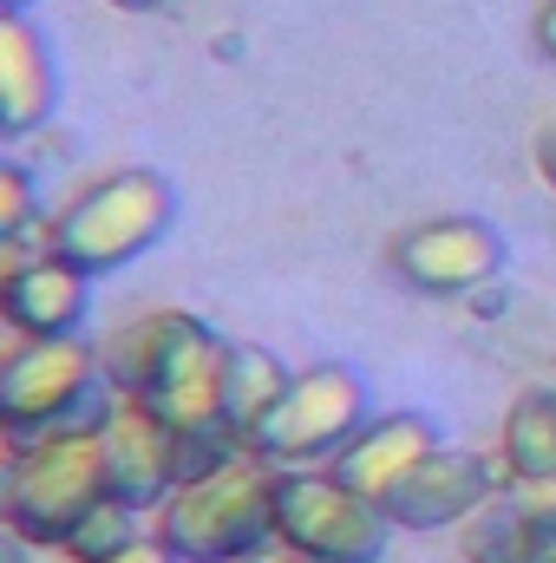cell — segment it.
Listing matches in <instances>:
<instances>
[{"mask_svg":"<svg viewBox=\"0 0 556 563\" xmlns=\"http://www.w3.org/2000/svg\"><path fill=\"white\" fill-rule=\"evenodd\" d=\"M119 407V387L105 374L99 341L66 334V341H33L13 334L0 361V432L7 452L46 445V439H86L105 432Z\"/></svg>","mask_w":556,"mask_h":563,"instance_id":"1","label":"cell"},{"mask_svg":"<svg viewBox=\"0 0 556 563\" xmlns=\"http://www.w3.org/2000/svg\"><path fill=\"white\" fill-rule=\"evenodd\" d=\"M151 538L177 563H249L276 551V465L236 452L230 465L177 485Z\"/></svg>","mask_w":556,"mask_h":563,"instance_id":"2","label":"cell"},{"mask_svg":"<svg viewBox=\"0 0 556 563\" xmlns=\"http://www.w3.org/2000/svg\"><path fill=\"white\" fill-rule=\"evenodd\" d=\"M177 217V190L157 170H119L86 184L66 210H53L46 223V250L66 256L86 276H112L125 263H138L144 250H157L170 236Z\"/></svg>","mask_w":556,"mask_h":563,"instance_id":"3","label":"cell"},{"mask_svg":"<svg viewBox=\"0 0 556 563\" xmlns=\"http://www.w3.org/2000/svg\"><path fill=\"white\" fill-rule=\"evenodd\" d=\"M112 498L105 478V445L99 432L86 439H46L7 459V485H0V511L7 531L33 551H66V538Z\"/></svg>","mask_w":556,"mask_h":563,"instance_id":"4","label":"cell"},{"mask_svg":"<svg viewBox=\"0 0 556 563\" xmlns=\"http://www.w3.org/2000/svg\"><path fill=\"white\" fill-rule=\"evenodd\" d=\"M360 426H367V380L341 361H321L288 380V394L256 420L243 452H256L276 472H308V465L334 459Z\"/></svg>","mask_w":556,"mask_h":563,"instance_id":"5","label":"cell"},{"mask_svg":"<svg viewBox=\"0 0 556 563\" xmlns=\"http://www.w3.org/2000/svg\"><path fill=\"white\" fill-rule=\"evenodd\" d=\"M387 511L354 498L334 472H276V538L308 563H380L387 558Z\"/></svg>","mask_w":556,"mask_h":563,"instance_id":"6","label":"cell"},{"mask_svg":"<svg viewBox=\"0 0 556 563\" xmlns=\"http://www.w3.org/2000/svg\"><path fill=\"white\" fill-rule=\"evenodd\" d=\"M105 445V478H112V498H125L132 511H164L177 485L230 465L236 452H216V445H197L184 439L177 426H164L144 400H119L112 420L99 432Z\"/></svg>","mask_w":556,"mask_h":563,"instance_id":"7","label":"cell"},{"mask_svg":"<svg viewBox=\"0 0 556 563\" xmlns=\"http://www.w3.org/2000/svg\"><path fill=\"white\" fill-rule=\"evenodd\" d=\"M387 263L419 295H471L504 269V236L485 217H432L393 236Z\"/></svg>","mask_w":556,"mask_h":563,"instance_id":"8","label":"cell"},{"mask_svg":"<svg viewBox=\"0 0 556 563\" xmlns=\"http://www.w3.org/2000/svg\"><path fill=\"white\" fill-rule=\"evenodd\" d=\"M491 498H498L491 459L465 452V445H438L393 485V498L380 511L393 531H452V525H471Z\"/></svg>","mask_w":556,"mask_h":563,"instance_id":"9","label":"cell"},{"mask_svg":"<svg viewBox=\"0 0 556 563\" xmlns=\"http://www.w3.org/2000/svg\"><path fill=\"white\" fill-rule=\"evenodd\" d=\"M210 341H216V328L203 314H190V308H151L138 321L112 328L99 354H105V374H112L119 400H157Z\"/></svg>","mask_w":556,"mask_h":563,"instance_id":"10","label":"cell"},{"mask_svg":"<svg viewBox=\"0 0 556 563\" xmlns=\"http://www.w3.org/2000/svg\"><path fill=\"white\" fill-rule=\"evenodd\" d=\"M0 314L13 334H33V341H66L86 328L92 314V276L73 269L66 256L40 250L26 263H7L0 276Z\"/></svg>","mask_w":556,"mask_h":563,"instance_id":"11","label":"cell"},{"mask_svg":"<svg viewBox=\"0 0 556 563\" xmlns=\"http://www.w3.org/2000/svg\"><path fill=\"white\" fill-rule=\"evenodd\" d=\"M425 452H438V432H432L425 413H380V420H367L334 459H327V472H334L354 498L387 505L393 485L413 472Z\"/></svg>","mask_w":556,"mask_h":563,"instance_id":"12","label":"cell"},{"mask_svg":"<svg viewBox=\"0 0 556 563\" xmlns=\"http://www.w3.org/2000/svg\"><path fill=\"white\" fill-rule=\"evenodd\" d=\"M59 106V73H53V46L33 33L26 13L0 20V132L26 139L53 119Z\"/></svg>","mask_w":556,"mask_h":563,"instance_id":"13","label":"cell"},{"mask_svg":"<svg viewBox=\"0 0 556 563\" xmlns=\"http://www.w3.org/2000/svg\"><path fill=\"white\" fill-rule=\"evenodd\" d=\"M556 558V505L551 498H491L465 525V563H551Z\"/></svg>","mask_w":556,"mask_h":563,"instance_id":"14","label":"cell"},{"mask_svg":"<svg viewBox=\"0 0 556 563\" xmlns=\"http://www.w3.org/2000/svg\"><path fill=\"white\" fill-rule=\"evenodd\" d=\"M498 465L518 485H556V387H531L511 400L498 432Z\"/></svg>","mask_w":556,"mask_h":563,"instance_id":"15","label":"cell"},{"mask_svg":"<svg viewBox=\"0 0 556 563\" xmlns=\"http://www.w3.org/2000/svg\"><path fill=\"white\" fill-rule=\"evenodd\" d=\"M288 367H281L269 347H249V341H230V374H223V407H230V432L236 439H249L256 420L276 407L281 394H288Z\"/></svg>","mask_w":556,"mask_h":563,"instance_id":"16","label":"cell"},{"mask_svg":"<svg viewBox=\"0 0 556 563\" xmlns=\"http://www.w3.org/2000/svg\"><path fill=\"white\" fill-rule=\"evenodd\" d=\"M132 544H138V511H132L125 498H105V505L66 538L59 558L66 563H105V558H119V551H132Z\"/></svg>","mask_w":556,"mask_h":563,"instance_id":"17","label":"cell"},{"mask_svg":"<svg viewBox=\"0 0 556 563\" xmlns=\"http://www.w3.org/2000/svg\"><path fill=\"white\" fill-rule=\"evenodd\" d=\"M26 223H33V177L20 164H0V236L20 243Z\"/></svg>","mask_w":556,"mask_h":563,"instance_id":"18","label":"cell"},{"mask_svg":"<svg viewBox=\"0 0 556 563\" xmlns=\"http://www.w3.org/2000/svg\"><path fill=\"white\" fill-rule=\"evenodd\" d=\"M105 563H177V558H170V551H164L157 538H138L132 551H119V558H105Z\"/></svg>","mask_w":556,"mask_h":563,"instance_id":"19","label":"cell"},{"mask_svg":"<svg viewBox=\"0 0 556 563\" xmlns=\"http://www.w3.org/2000/svg\"><path fill=\"white\" fill-rule=\"evenodd\" d=\"M537 53L556 66V0H544V7H537Z\"/></svg>","mask_w":556,"mask_h":563,"instance_id":"20","label":"cell"},{"mask_svg":"<svg viewBox=\"0 0 556 563\" xmlns=\"http://www.w3.org/2000/svg\"><path fill=\"white\" fill-rule=\"evenodd\" d=\"M537 170L551 177V190H556V125L551 132H537Z\"/></svg>","mask_w":556,"mask_h":563,"instance_id":"21","label":"cell"},{"mask_svg":"<svg viewBox=\"0 0 556 563\" xmlns=\"http://www.w3.org/2000/svg\"><path fill=\"white\" fill-rule=\"evenodd\" d=\"M249 563H308V558H294V551H281L276 544V551H263V558H249Z\"/></svg>","mask_w":556,"mask_h":563,"instance_id":"22","label":"cell"},{"mask_svg":"<svg viewBox=\"0 0 556 563\" xmlns=\"http://www.w3.org/2000/svg\"><path fill=\"white\" fill-rule=\"evenodd\" d=\"M112 7H132V13H151V7H164V0H112Z\"/></svg>","mask_w":556,"mask_h":563,"instance_id":"23","label":"cell"},{"mask_svg":"<svg viewBox=\"0 0 556 563\" xmlns=\"http://www.w3.org/2000/svg\"><path fill=\"white\" fill-rule=\"evenodd\" d=\"M26 7H33V0H7V13H26Z\"/></svg>","mask_w":556,"mask_h":563,"instance_id":"24","label":"cell"},{"mask_svg":"<svg viewBox=\"0 0 556 563\" xmlns=\"http://www.w3.org/2000/svg\"><path fill=\"white\" fill-rule=\"evenodd\" d=\"M551 563H556V558H551Z\"/></svg>","mask_w":556,"mask_h":563,"instance_id":"25","label":"cell"}]
</instances>
